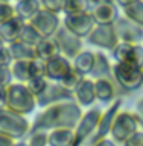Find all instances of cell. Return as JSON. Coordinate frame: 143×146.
I'll return each mask as SVG.
<instances>
[{
	"instance_id": "cell-2",
	"label": "cell",
	"mask_w": 143,
	"mask_h": 146,
	"mask_svg": "<svg viewBox=\"0 0 143 146\" xmlns=\"http://www.w3.org/2000/svg\"><path fill=\"white\" fill-rule=\"evenodd\" d=\"M137 128H139V117L130 113H122L116 117L113 123L111 134L116 141L125 143L134 132H137Z\"/></svg>"
},
{
	"instance_id": "cell-4",
	"label": "cell",
	"mask_w": 143,
	"mask_h": 146,
	"mask_svg": "<svg viewBox=\"0 0 143 146\" xmlns=\"http://www.w3.org/2000/svg\"><path fill=\"white\" fill-rule=\"evenodd\" d=\"M29 139V146H47L49 145V132L44 129H35L31 132Z\"/></svg>"
},
{
	"instance_id": "cell-6",
	"label": "cell",
	"mask_w": 143,
	"mask_h": 146,
	"mask_svg": "<svg viewBox=\"0 0 143 146\" xmlns=\"http://www.w3.org/2000/svg\"><path fill=\"white\" fill-rule=\"evenodd\" d=\"M91 146H114V143L108 139H100V140H96Z\"/></svg>"
},
{
	"instance_id": "cell-7",
	"label": "cell",
	"mask_w": 143,
	"mask_h": 146,
	"mask_svg": "<svg viewBox=\"0 0 143 146\" xmlns=\"http://www.w3.org/2000/svg\"><path fill=\"white\" fill-rule=\"evenodd\" d=\"M0 146H14V141H12V139H9V137L0 134Z\"/></svg>"
},
{
	"instance_id": "cell-5",
	"label": "cell",
	"mask_w": 143,
	"mask_h": 146,
	"mask_svg": "<svg viewBox=\"0 0 143 146\" xmlns=\"http://www.w3.org/2000/svg\"><path fill=\"white\" fill-rule=\"evenodd\" d=\"M125 146H143V132H134L130 139L125 141Z\"/></svg>"
},
{
	"instance_id": "cell-8",
	"label": "cell",
	"mask_w": 143,
	"mask_h": 146,
	"mask_svg": "<svg viewBox=\"0 0 143 146\" xmlns=\"http://www.w3.org/2000/svg\"><path fill=\"white\" fill-rule=\"evenodd\" d=\"M14 146H29V145H25V143H14Z\"/></svg>"
},
{
	"instance_id": "cell-1",
	"label": "cell",
	"mask_w": 143,
	"mask_h": 146,
	"mask_svg": "<svg viewBox=\"0 0 143 146\" xmlns=\"http://www.w3.org/2000/svg\"><path fill=\"white\" fill-rule=\"evenodd\" d=\"M29 131V125L18 113H5L0 110V134L9 139H20Z\"/></svg>"
},
{
	"instance_id": "cell-3",
	"label": "cell",
	"mask_w": 143,
	"mask_h": 146,
	"mask_svg": "<svg viewBox=\"0 0 143 146\" xmlns=\"http://www.w3.org/2000/svg\"><path fill=\"white\" fill-rule=\"evenodd\" d=\"M75 141V129L73 128H58L49 132L50 146H73Z\"/></svg>"
}]
</instances>
